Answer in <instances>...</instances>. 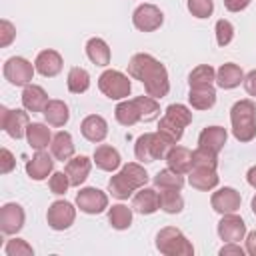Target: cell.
<instances>
[{
  "mask_svg": "<svg viewBox=\"0 0 256 256\" xmlns=\"http://www.w3.org/2000/svg\"><path fill=\"white\" fill-rule=\"evenodd\" d=\"M218 166V154L208 150V148H202L198 146L194 152H192V168H212L216 170Z\"/></svg>",
  "mask_w": 256,
  "mask_h": 256,
  "instance_id": "37",
  "label": "cell"
},
{
  "mask_svg": "<svg viewBox=\"0 0 256 256\" xmlns=\"http://www.w3.org/2000/svg\"><path fill=\"white\" fill-rule=\"evenodd\" d=\"M50 150H52V156L60 162H68L72 156H74V142H72V136L68 132H56L52 136V142H50Z\"/></svg>",
  "mask_w": 256,
  "mask_h": 256,
  "instance_id": "27",
  "label": "cell"
},
{
  "mask_svg": "<svg viewBox=\"0 0 256 256\" xmlns=\"http://www.w3.org/2000/svg\"><path fill=\"white\" fill-rule=\"evenodd\" d=\"M26 220L24 208L16 202H8L0 208V230L2 234H16L22 230Z\"/></svg>",
  "mask_w": 256,
  "mask_h": 256,
  "instance_id": "13",
  "label": "cell"
},
{
  "mask_svg": "<svg viewBox=\"0 0 256 256\" xmlns=\"http://www.w3.org/2000/svg\"><path fill=\"white\" fill-rule=\"evenodd\" d=\"M160 208V200H158V192L152 188L142 186L134 198H132V210H136L138 214H154Z\"/></svg>",
  "mask_w": 256,
  "mask_h": 256,
  "instance_id": "20",
  "label": "cell"
},
{
  "mask_svg": "<svg viewBox=\"0 0 256 256\" xmlns=\"http://www.w3.org/2000/svg\"><path fill=\"white\" fill-rule=\"evenodd\" d=\"M232 134L238 142H250L256 138V104L252 100H238L230 110Z\"/></svg>",
  "mask_w": 256,
  "mask_h": 256,
  "instance_id": "4",
  "label": "cell"
},
{
  "mask_svg": "<svg viewBox=\"0 0 256 256\" xmlns=\"http://www.w3.org/2000/svg\"><path fill=\"white\" fill-rule=\"evenodd\" d=\"M4 252L8 256H32L34 254V248L26 240H22V238H12V240L6 242Z\"/></svg>",
  "mask_w": 256,
  "mask_h": 256,
  "instance_id": "41",
  "label": "cell"
},
{
  "mask_svg": "<svg viewBox=\"0 0 256 256\" xmlns=\"http://www.w3.org/2000/svg\"><path fill=\"white\" fill-rule=\"evenodd\" d=\"M240 82H244V74L242 68L234 62H226L216 70V84L224 90H232L236 86H240Z\"/></svg>",
  "mask_w": 256,
  "mask_h": 256,
  "instance_id": "21",
  "label": "cell"
},
{
  "mask_svg": "<svg viewBox=\"0 0 256 256\" xmlns=\"http://www.w3.org/2000/svg\"><path fill=\"white\" fill-rule=\"evenodd\" d=\"M26 140L34 150H44L50 142H52V134L50 128L42 122H32L26 128Z\"/></svg>",
  "mask_w": 256,
  "mask_h": 256,
  "instance_id": "29",
  "label": "cell"
},
{
  "mask_svg": "<svg viewBox=\"0 0 256 256\" xmlns=\"http://www.w3.org/2000/svg\"><path fill=\"white\" fill-rule=\"evenodd\" d=\"M74 218H76V208L66 202V200H56L50 204L48 212H46V220H48V226L52 230H66L74 224Z\"/></svg>",
  "mask_w": 256,
  "mask_h": 256,
  "instance_id": "11",
  "label": "cell"
},
{
  "mask_svg": "<svg viewBox=\"0 0 256 256\" xmlns=\"http://www.w3.org/2000/svg\"><path fill=\"white\" fill-rule=\"evenodd\" d=\"M34 66L22 56H12L4 62V78L14 86H28L34 78Z\"/></svg>",
  "mask_w": 256,
  "mask_h": 256,
  "instance_id": "8",
  "label": "cell"
},
{
  "mask_svg": "<svg viewBox=\"0 0 256 256\" xmlns=\"http://www.w3.org/2000/svg\"><path fill=\"white\" fill-rule=\"evenodd\" d=\"M164 116H168L170 120H174L176 124H180L182 128H186L192 122V112L184 106V104H170L164 112Z\"/></svg>",
  "mask_w": 256,
  "mask_h": 256,
  "instance_id": "39",
  "label": "cell"
},
{
  "mask_svg": "<svg viewBox=\"0 0 256 256\" xmlns=\"http://www.w3.org/2000/svg\"><path fill=\"white\" fill-rule=\"evenodd\" d=\"M240 202H242L240 192L234 190V188H230V186H224V188L216 190V192L212 194V198H210V204H212V208H214L218 214L236 212V210L240 208Z\"/></svg>",
  "mask_w": 256,
  "mask_h": 256,
  "instance_id": "15",
  "label": "cell"
},
{
  "mask_svg": "<svg viewBox=\"0 0 256 256\" xmlns=\"http://www.w3.org/2000/svg\"><path fill=\"white\" fill-rule=\"evenodd\" d=\"M90 168H92V160H90L88 156H74V158H70V160L66 162L64 172L68 174L72 186H80V184L88 178Z\"/></svg>",
  "mask_w": 256,
  "mask_h": 256,
  "instance_id": "23",
  "label": "cell"
},
{
  "mask_svg": "<svg viewBox=\"0 0 256 256\" xmlns=\"http://www.w3.org/2000/svg\"><path fill=\"white\" fill-rule=\"evenodd\" d=\"M52 168H54V160L44 150H36V154L32 156V160L26 162V174L32 180H44V178H48V174L52 172Z\"/></svg>",
  "mask_w": 256,
  "mask_h": 256,
  "instance_id": "17",
  "label": "cell"
},
{
  "mask_svg": "<svg viewBox=\"0 0 256 256\" xmlns=\"http://www.w3.org/2000/svg\"><path fill=\"white\" fill-rule=\"evenodd\" d=\"M244 88L250 96H256V70H252L244 76Z\"/></svg>",
  "mask_w": 256,
  "mask_h": 256,
  "instance_id": "48",
  "label": "cell"
},
{
  "mask_svg": "<svg viewBox=\"0 0 256 256\" xmlns=\"http://www.w3.org/2000/svg\"><path fill=\"white\" fill-rule=\"evenodd\" d=\"M162 22H164V14L154 4H140L132 14V24L140 32H154L162 26Z\"/></svg>",
  "mask_w": 256,
  "mask_h": 256,
  "instance_id": "10",
  "label": "cell"
},
{
  "mask_svg": "<svg viewBox=\"0 0 256 256\" xmlns=\"http://www.w3.org/2000/svg\"><path fill=\"white\" fill-rule=\"evenodd\" d=\"M216 80V70L210 66V64H200L196 66L190 76H188V84L190 88H196V86H212V82Z\"/></svg>",
  "mask_w": 256,
  "mask_h": 256,
  "instance_id": "36",
  "label": "cell"
},
{
  "mask_svg": "<svg viewBox=\"0 0 256 256\" xmlns=\"http://www.w3.org/2000/svg\"><path fill=\"white\" fill-rule=\"evenodd\" d=\"M14 166H16V160H14L12 152L8 148H2L0 150V172L2 174H8V172L14 170Z\"/></svg>",
  "mask_w": 256,
  "mask_h": 256,
  "instance_id": "45",
  "label": "cell"
},
{
  "mask_svg": "<svg viewBox=\"0 0 256 256\" xmlns=\"http://www.w3.org/2000/svg\"><path fill=\"white\" fill-rule=\"evenodd\" d=\"M62 56L56 52V50H42L38 56H36V60H34V68H36V72L38 74H42V76H46V78H52V76H56V74H60V70H62Z\"/></svg>",
  "mask_w": 256,
  "mask_h": 256,
  "instance_id": "16",
  "label": "cell"
},
{
  "mask_svg": "<svg viewBox=\"0 0 256 256\" xmlns=\"http://www.w3.org/2000/svg\"><path fill=\"white\" fill-rule=\"evenodd\" d=\"M86 54L92 64L96 66H108L110 64V48L102 38H90L86 42Z\"/></svg>",
  "mask_w": 256,
  "mask_h": 256,
  "instance_id": "31",
  "label": "cell"
},
{
  "mask_svg": "<svg viewBox=\"0 0 256 256\" xmlns=\"http://www.w3.org/2000/svg\"><path fill=\"white\" fill-rule=\"evenodd\" d=\"M250 206H252V212L256 214V194H254V198H252V202H250Z\"/></svg>",
  "mask_w": 256,
  "mask_h": 256,
  "instance_id": "51",
  "label": "cell"
},
{
  "mask_svg": "<svg viewBox=\"0 0 256 256\" xmlns=\"http://www.w3.org/2000/svg\"><path fill=\"white\" fill-rule=\"evenodd\" d=\"M66 84H68V90L72 94H82L90 88V74L80 68V66H74L68 70V78H66Z\"/></svg>",
  "mask_w": 256,
  "mask_h": 256,
  "instance_id": "33",
  "label": "cell"
},
{
  "mask_svg": "<svg viewBox=\"0 0 256 256\" xmlns=\"http://www.w3.org/2000/svg\"><path fill=\"white\" fill-rule=\"evenodd\" d=\"M48 94L42 86L38 84H28L24 86V92H22V104L28 112H44L46 104H48Z\"/></svg>",
  "mask_w": 256,
  "mask_h": 256,
  "instance_id": "19",
  "label": "cell"
},
{
  "mask_svg": "<svg viewBox=\"0 0 256 256\" xmlns=\"http://www.w3.org/2000/svg\"><path fill=\"white\" fill-rule=\"evenodd\" d=\"M108 222L112 228L116 230H126L132 224V208L124 206V204H114L108 210Z\"/></svg>",
  "mask_w": 256,
  "mask_h": 256,
  "instance_id": "35",
  "label": "cell"
},
{
  "mask_svg": "<svg viewBox=\"0 0 256 256\" xmlns=\"http://www.w3.org/2000/svg\"><path fill=\"white\" fill-rule=\"evenodd\" d=\"M116 120L122 126H134L136 122H152L160 116V104L152 96H136L132 100H122L114 110Z\"/></svg>",
  "mask_w": 256,
  "mask_h": 256,
  "instance_id": "2",
  "label": "cell"
},
{
  "mask_svg": "<svg viewBox=\"0 0 256 256\" xmlns=\"http://www.w3.org/2000/svg\"><path fill=\"white\" fill-rule=\"evenodd\" d=\"M186 6L196 18H208L214 12V0H186Z\"/></svg>",
  "mask_w": 256,
  "mask_h": 256,
  "instance_id": "40",
  "label": "cell"
},
{
  "mask_svg": "<svg viewBox=\"0 0 256 256\" xmlns=\"http://www.w3.org/2000/svg\"><path fill=\"white\" fill-rule=\"evenodd\" d=\"M188 100H190L192 108H196V110H208L216 102V90L212 86H196V88H190Z\"/></svg>",
  "mask_w": 256,
  "mask_h": 256,
  "instance_id": "30",
  "label": "cell"
},
{
  "mask_svg": "<svg viewBox=\"0 0 256 256\" xmlns=\"http://www.w3.org/2000/svg\"><path fill=\"white\" fill-rule=\"evenodd\" d=\"M188 174H190L188 176V182L196 190L208 192V190H212V188L218 186V174L212 168H192Z\"/></svg>",
  "mask_w": 256,
  "mask_h": 256,
  "instance_id": "26",
  "label": "cell"
},
{
  "mask_svg": "<svg viewBox=\"0 0 256 256\" xmlns=\"http://www.w3.org/2000/svg\"><path fill=\"white\" fill-rule=\"evenodd\" d=\"M174 144H170L158 130L156 132H146L142 136H138L136 144H134V154L140 162H156V160H162L166 158L168 150L172 148Z\"/></svg>",
  "mask_w": 256,
  "mask_h": 256,
  "instance_id": "5",
  "label": "cell"
},
{
  "mask_svg": "<svg viewBox=\"0 0 256 256\" xmlns=\"http://www.w3.org/2000/svg\"><path fill=\"white\" fill-rule=\"evenodd\" d=\"M80 132L88 142H102L108 134V122L98 114H90L82 120Z\"/></svg>",
  "mask_w": 256,
  "mask_h": 256,
  "instance_id": "18",
  "label": "cell"
},
{
  "mask_svg": "<svg viewBox=\"0 0 256 256\" xmlns=\"http://www.w3.org/2000/svg\"><path fill=\"white\" fill-rule=\"evenodd\" d=\"M246 180H248V184H250L252 188H256V166H252V168L248 170V174H246Z\"/></svg>",
  "mask_w": 256,
  "mask_h": 256,
  "instance_id": "50",
  "label": "cell"
},
{
  "mask_svg": "<svg viewBox=\"0 0 256 256\" xmlns=\"http://www.w3.org/2000/svg\"><path fill=\"white\" fill-rule=\"evenodd\" d=\"M42 114H44L46 122L50 126H54V128L64 126L68 122V118H70V110H68V106H66L64 100H50L46 104V108H44Z\"/></svg>",
  "mask_w": 256,
  "mask_h": 256,
  "instance_id": "28",
  "label": "cell"
},
{
  "mask_svg": "<svg viewBox=\"0 0 256 256\" xmlns=\"http://www.w3.org/2000/svg\"><path fill=\"white\" fill-rule=\"evenodd\" d=\"M16 38V28L10 20H2L0 22V46L6 48L8 44H12V40Z\"/></svg>",
  "mask_w": 256,
  "mask_h": 256,
  "instance_id": "44",
  "label": "cell"
},
{
  "mask_svg": "<svg viewBox=\"0 0 256 256\" xmlns=\"http://www.w3.org/2000/svg\"><path fill=\"white\" fill-rule=\"evenodd\" d=\"M228 254L244 256V248H242V246H238L236 242H226V244L220 248V256H228Z\"/></svg>",
  "mask_w": 256,
  "mask_h": 256,
  "instance_id": "46",
  "label": "cell"
},
{
  "mask_svg": "<svg viewBox=\"0 0 256 256\" xmlns=\"http://www.w3.org/2000/svg\"><path fill=\"white\" fill-rule=\"evenodd\" d=\"M156 248L166 256H192V242L174 226H166L156 234Z\"/></svg>",
  "mask_w": 256,
  "mask_h": 256,
  "instance_id": "6",
  "label": "cell"
},
{
  "mask_svg": "<svg viewBox=\"0 0 256 256\" xmlns=\"http://www.w3.org/2000/svg\"><path fill=\"white\" fill-rule=\"evenodd\" d=\"M94 164L100 168V170H104V172H114L118 166H120V154H118V150L116 148H112V146H108V144H100L96 150H94Z\"/></svg>",
  "mask_w": 256,
  "mask_h": 256,
  "instance_id": "25",
  "label": "cell"
},
{
  "mask_svg": "<svg viewBox=\"0 0 256 256\" xmlns=\"http://www.w3.org/2000/svg\"><path fill=\"white\" fill-rule=\"evenodd\" d=\"M146 182H148V172L140 164L128 162L122 166V170L118 174H114L108 180V192L118 200H126L136 190L146 186Z\"/></svg>",
  "mask_w": 256,
  "mask_h": 256,
  "instance_id": "3",
  "label": "cell"
},
{
  "mask_svg": "<svg viewBox=\"0 0 256 256\" xmlns=\"http://www.w3.org/2000/svg\"><path fill=\"white\" fill-rule=\"evenodd\" d=\"M250 2L252 0H224V6H226L228 12H240V10L248 8Z\"/></svg>",
  "mask_w": 256,
  "mask_h": 256,
  "instance_id": "47",
  "label": "cell"
},
{
  "mask_svg": "<svg viewBox=\"0 0 256 256\" xmlns=\"http://www.w3.org/2000/svg\"><path fill=\"white\" fill-rule=\"evenodd\" d=\"M158 200H160V208H162L166 214H178V212H182V208H184V198L180 196V190L164 188V190L158 194Z\"/></svg>",
  "mask_w": 256,
  "mask_h": 256,
  "instance_id": "34",
  "label": "cell"
},
{
  "mask_svg": "<svg viewBox=\"0 0 256 256\" xmlns=\"http://www.w3.org/2000/svg\"><path fill=\"white\" fill-rule=\"evenodd\" d=\"M232 38H234V26L228 22V20H218L216 22V42H218V46H228L230 42H232Z\"/></svg>",
  "mask_w": 256,
  "mask_h": 256,
  "instance_id": "42",
  "label": "cell"
},
{
  "mask_svg": "<svg viewBox=\"0 0 256 256\" xmlns=\"http://www.w3.org/2000/svg\"><path fill=\"white\" fill-rule=\"evenodd\" d=\"M28 112L24 110H10L6 106H0V126L2 130L14 138L20 140L22 136H26V128H28Z\"/></svg>",
  "mask_w": 256,
  "mask_h": 256,
  "instance_id": "9",
  "label": "cell"
},
{
  "mask_svg": "<svg viewBox=\"0 0 256 256\" xmlns=\"http://www.w3.org/2000/svg\"><path fill=\"white\" fill-rule=\"evenodd\" d=\"M98 88L110 100H124V98H128L132 84H130L128 76L122 74L120 70H106L98 78Z\"/></svg>",
  "mask_w": 256,
  "mask_h": 256,
  "instance_id": "7",
  "label": "cell"
},
{
  "mask_svg": "<svg viewBox=\"0 0 256 256\" xmlns=\"http://www.w3.org/2000/svg\"><path fill=\"white\" fill-rule=\"evenodd\" d=\"M246 252L250 256H256V230H252L248 236H246Z\"/></svg>",
  "mask_w": 256,
  "mask_h": 256,
  "instance_id": "49",
  "label": "cell"
},
{
  "mask_svg": "<svg viewBox=\"0 0 256 256\" xmlns=\"http://www.w3.org/2000/svg\"><path fill=\"white\" fill-rule=\"evenodd\" d=\"M128 74L134 80H140L144 84L146 94L156 100L164 98L170 90L168 72H166L164 64L160 60H156L152 54H146V52L134 54L128 62Z\"/></svg>",
  "mask_w": 256,
  "mask_h": 256,
  "instance_id": "1",
  "label": "cell"
},
{
  "mask_svg": "<svg viewBox=\"0 0 256 256\" xmlns=\"http://www.w3.org/2000/svg\"><path fill=\"white\" fill-rule=\"evenodd\" d=\"M166 164L178 174H188L192 170V152L184 146H172L166 154Z\"/></svg>",
  "mask_w": 256,
  "mask_h": 256,
  "instance_id": "22",
  "label": "cell"
},
{
  "mask_svg": "<svg viewBox=\"0 0 256 256\" xmlns=\"http://www.w3.org/2000/svg\"><path fill=\"white\" fill-rule=\"evenodd\" d=\"M152 182H154V186L160 188V190H164V188L182 190V186H184V174H178V172H174L172 168H164V170H160V172L152 178Z\"/></svg>",
  "mask_w": 256,
  "mask_h": 256,
  "instance_id": "32",
  "label": "cell"
},
{
  "mask_svg": "<svg viewBox=\"0 0 256 256\" xmlns=\"http://www.w3.org/2000/svg\"><path fill=\"white\" fill-rule=\"evenodd\" d=\"M158 132H160L170 144H176V142L182 138L184 128H182L180 124H176L174 120H170L168 116H162L160 122H158Z\"/></svg>",
  "mask_w": 256,
  "mask_h": 256,
  "instance_id": "38",
  "label": "cell"
},
{
  "mask_svg": "<svg viewBox=\"0 0 256 256\" xmlns=\"http://www.w3.org/2000/svg\"><path fill=\"white\" fill-rule=\"evenodd\" d=\"M226 138H228L226 128H222V126H208V128H204V130L200 132V136H198V146L208 148V150H212V152L218 154V152L224 148Z\"/></svg>",
  "mask_w": 256,
  "mask_h": 256,
  "instance_id": "24",
  "label": "cell"
},
{
  "mask_svg": "<svg viewBox=\"0 0 256 256\" xmlns=\"http://www.w3.org/2000/svg\"><path fill=\"white\" fill-rule=\"evenodd\" d=\"M76 204L86 214H100L108 208V196L102 190H98L94 186H88V188H82L76 194Z\"/></svg>",
  "mask_w": 256,
  "mask_h": 256,
  "instance_id": "12",
  "label": "cell"
},
{
  "mask_svg": "<svg viewBox=\"0 0 256 256\" xmlns=\"http://www.w3.org/2000/svg\"><path fill=\"white\" fill-rule=\"evenodd\" d=\"M48 186H50V192L52 194H66L68 186H72V184H70V178H68L66 172H54L50 176Z\"/></svg>",
  "mask_w": 256,
  "mask_h": 256,
  "instance_id": "43",
  "label": "cell"
},
{
  "mask_svg": "<svg viewBox=\"0 0 256 256\" xmlns=\"http://www.w3.org/2000/svg\"><path fill=\"white\" fill-rule=\"evenodd\" d=\"M218 236L224 242H240L246 236V224L240 216L234 212L222 214V220L218 222Z\"/></svg>",
  "mask_w": 256,
  "mask_h": 256,
  "instance_id": "14",
  "label": "cell"
}]
</instances>
